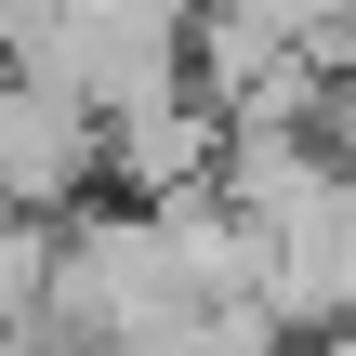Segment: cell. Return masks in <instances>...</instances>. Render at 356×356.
Instances as JSON below:
<instances>
[{
  "instance_id": "1",
  "label": "cell",
  "mask_w": 356,
  "mask_h": 356,
  "mask_svg": "<svg viewBox=\"0 0 356 356\" xmlns=\"http://www.w3.org/2000/svg\"><path fill=\"white\" fill-rule=\"evenodd\" d=\"M92 185H106V119H92V106H66V92L0 79V211L66 225Z\"/></svg>"
}]
</instances>
